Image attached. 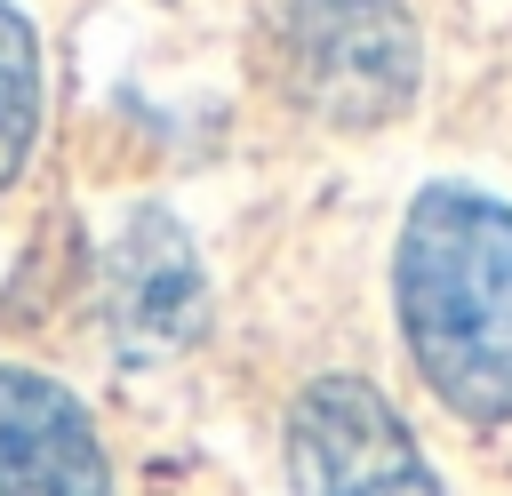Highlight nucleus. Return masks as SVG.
<instances>
[{
    "instance_id": "obj_3",
    "label": "nucleus",
    "mask_w": 512,
    "mask_h": 496,
    "mask_svg": "<svg viewBox=\"0 0 512 496\" xmlns=\"http://www.w3.org/2000/svg\"><path fill=\"white\" fill-rule=\"evenodd\" d=\"M280 456H288V496H448L400 408L344 368L312 376L288 400Z\"/></svg>"
},
{
    "instance_id": "obj_5",
    "label": "nucleus",
    "mask_w": 512,
    "mask_h": 496,
    "mask_svg": "<svg viewBox=\"0 0 512 496\" xmlns=\"http://www.w3.org/2000/svg\"><path fill=\"white\" fill-rule=\"evenodd\" d=\"M0 496H112V464L80 392L0 360Z\"/></svg>"
},
{
    "instance_id": "obj_6",
    "label": "nucleus",
    "mask_w": 512,
    "mask_h": 496,
    "mask_svg": "<svg viewBox=\"0 0 512 496\" xmlns=\"http://www.w3.org/2000/svg\"><path fill=\"white\" fill-rule=\"evenodd\" d=\"M32 136H40V40H32L24 8L0 0V192L16 184Z\"/></svg>"
},
{
    "instance_id": "obj_2",
    "label": "nucleus",
    "mask_w": 512,
    "mask_h": 496,
    "mask_svg": "<svg viewBox=\"0 0 512 496\" xmlns=\"http://www.w3.org/2000/svg\"><path fill=\"white\" fill-rule=\"evenodd\" d=\"M424 72L408 0H288V88L328 128H384Z\"/></svg>"
},
{
    "instance_id": "obj_4",
    "label": "nucleus",
    "mask_w": 512,
    "mask_h": 496,
    "mask_svg": "<svg viewBox=\"0 0 512 496\" xmlns=\"http://www.w3.org/2000/svg\"><path fill=\"white\" fill-rule=\"evenodd\" d=\"M104 328L120 360H168L208 328V272L168 208H128L104 248Z\"/></svg>"
},
{
    "instance_id": "obj_1",
    "label": "nucleus",
    "mask_w": 512,
    "mask_h": 496,
    "mask_svg": "<svg viewBox=\"0 0 512 496\" xmlns=\"http://www.w3.org/2000/svg\"><path fill=\"white\" fill-rule=\"evenodd\" d=\"M392 312L432 400L472 424H512V200L472 176H432L392 248Z\"/></svg>"
}]
</instances>
